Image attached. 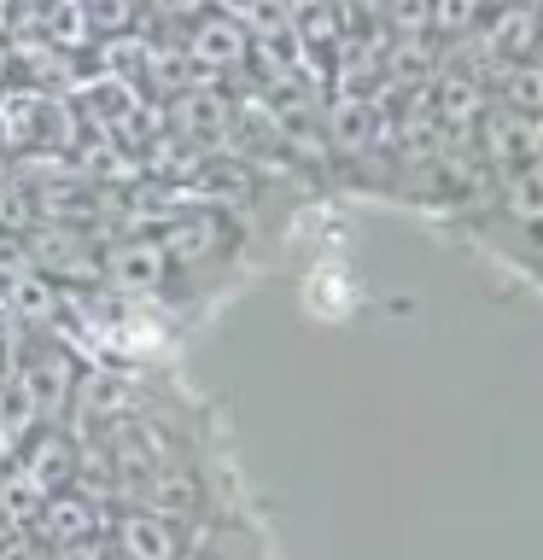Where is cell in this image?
Returning a JSON list of instances; mask_svg holds the SVG:
<instances>
[{
  "mask_svg": "<svg viewBox=\"0 0 543 560\" xmlns=\"http://www.w3.org/2000/svg\"><path fill=\"white\" fill-rule=\"evenodd\" d=\"M117 542H123V560H182V537L164 514H129L117 525Z\"/></svg>",
  "mask_w": 543,
  "mask_h": 560,
  "instance_id": "cell-1",
  "label": "cell"
},
{
  "mask_svg": "<svg viewBox=\"0 0 543 560\" xmlns=\"http://www.w3.org/2000/svg\"><path fill=\"white\" fill-rule=\"evenodd\" d=\"M152 514H164V520H187V514H199V479L175 462V467H158V479H152Z\"/></svg>",
  "mask_w": 543,
  "mask_h": 560,
  "instance_id": "cell-2",
  "label": "cell"
},
{
  "mask_svg": "<svg viewBox=\"0 0 543 560\" xmlns=\"http://www.w3.org/2000/svg\"><path fill=\"white\" fill-rule=\"evenodd\" d=\"M70 462H77V455H70V444H59V438H42V450L30 455V472H24V479H30L35 490H53V485L70 479Z\"/></svg>",
  "mask_w": 543,
  "mask_h": 560,
  "instance_id": "cell-3",
  "label": "cell"
},
{
  "mask_svg": "<svg viewBox=\"0 0 543 560\" xmlns=\"http://www.w3.org/2000/svg\"><path fill=\"white\" fill-rule=\"evenodd\" d=\"M158 252L152 245H135V252H112V275L123 280V287H158Z\"/></svg>",
  "mask_w": 543,
  "mask_h": 560,
  "instance_id": "cell-4",
  "label": "cell"
},
{
  "mask_svg": "<svg viewBox=\"0 0 543 560\" xmlns=\"http://www.w3.org/2000/svg\"><path fill=\"white\" fill-rule=\"evenodd\" d=\"M427 18H432L438 30H467L473 18H480V0H432Z\"/></svg>",
  "mask_w": 543,
  "mask_h": 560,
  "instance_id": "cell-5",
  "label": "cell"
},
{
  "mask_svg": "<svg viewBox=\"0 0 543 560\" xmlns=\"http://www.w3.org/2000/svg\"><path fill=\"white\" fill-rule=\"evenodd\" d=\"M490 42L508 47V52H520V42H532V12L515 7V12H502V24L490 30Z\"/></svg>",
  "mask_w": 543,
  "mask_h": 560,
  "instance_id": "cell-6",
  "label": "cell"
},
{
  "mask_svg": "<svg viewBox=\"0 0 543 560\" xmlns=\"http://www.w3.org/2000/svg\"><path fill=\"white\" fill-rule=\"evenodd\" d=\"M205 52L210 59H228V52H240V35L228 24H205Z\"/></svg>",
  "mask_w": 543,
  "mask_h": 560,
  "instance_id": "cell-7",
  "label": "cell"
},
{
  "mask_svg": "<svg viewBox=\"0 0 543 560\" xmlns=\"http://www.w3.org/2000/svg\"><path fill=\"white\" fill-rule=\"evenodd\" d=\"M473 112H480L473 88H467V82H450V88H444V117H473Z\"/></svg>",
  "mask_w": 543,
  "mask_h": 560,
  "instance_id": "cell-8",
  "label": "cell"
},
{
  "mask_svg": "<svg viewBox=\"0 0 543 560\" xmlns=\"http://www.w3.org/2000/svg\"><path fill=\"white\" fill-rule=\"evenodd\" d=\"M65 560H94V549L88 542H65Z\"/></svg>",
  "mask_w": 543,
  "mask_h": 560,
  "instance_id": "cell-9",
  "label": "cell"
}]
</instances>
